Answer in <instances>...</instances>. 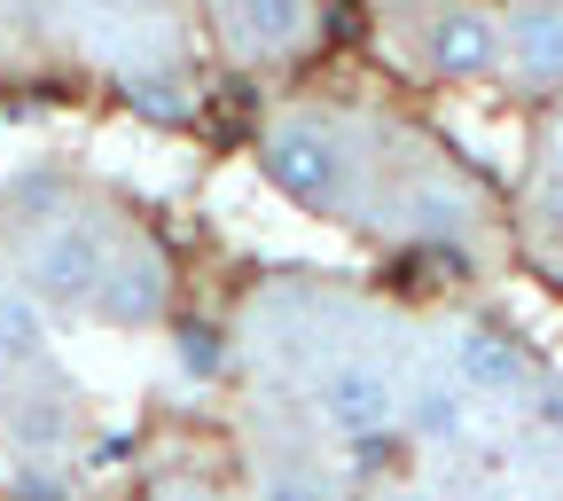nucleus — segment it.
<instances>
[{
  "instance_id": "obj_12",
  "label": "nucleus",
  "mask_w": 563,
  "mask_h": 501,
  "mask_svg": "<svg viewBox=\"0 0 563 501\" xmlns=\"http://www.w3.org/2000/svg\"><path fill=\"white\" fill-rule=\"evenodd\" d=\"M470 415H477V400H470L454 377H422V384L399 400V423H415L422 439H462Z\"/></svg>"
},
{
  "instance_id": "obj_6",
  "label": "nucleus",
  "mask_w": 563,
  "mask_h": 501,
  "mask_svg": "<svg viewBox=\"0 0 563 501\" xmlns=\"http://www.w3.org/2000/svg\"><path fill=\"white\" fill-rule=\"evenodd\" d=\"M87 314L110 322V329H157V322H173V266H165V251L141 243V236H118Z\"/></svg>"
},
{
  "instance_id": "obj_16",
  "label": "nucleus",
  "mask_w": 563,
  "mask_h": 501,
  "mask_svg": "<svg viewBox=\"0 0 563 501\" xmlns=\"http://www.w3.org/2000/svg\"><path fill=\"white\" fill-rule=\"evenodd\" d=\"M157 501H220V493H211V486H188V478H180V486H157Z\"/></svg>"
},
{
  "instance_id": "obj_9",
  "label": "nucleus",
  "mask_w": 563,
  "mask_h": 501,
  "mask_svg": "<svg viewBox=\"0 0 563 501\" xmlns=\"http://www.w3.org/2000/svg\"><path fill=\"white\" fill-rule=\"evenodd\" d=\"M0 432H9V447L24 462H47V455L79 447V407H70V392H55V384H9V400H0Z\"/></svg>"
},
{
  "instance_id": "obj_7",
  "label": "nucleus",
  "mask_w": 563,
  "mask_h": 501,
  "mask_svg": "<svg viewBox=\"0 0 563 501\" xmlns=\"http://www.w3.org/2000/svg\"><path fill=\"white\" fill-rule=\"evenodd\" d=\"M501 79L525 95H563V0L501 9Z\"/></svg>"
},
{
  "instance_id": "obj_13",
  "label": "nucleus",
  "mask_w": 563,
  "mask_h": 501,
  "mask_svg": "<svg viewBox=\"0 0 563 501\" xmlns=\"http://www.w3.org/2000/svg\"><path fill=\"white\" fill-rule=\"evenodd\" d=\"M125 102L150 110V118H180V110H188L180 79H173V70H157V63H133V70H125Z\"/></svg>"
},
{
  "instance_id": "obj_2",
  "label": "nucleus",
  "mask_w": 563,
  "mask_h": 501,
  "mask_svg": "<svg viewBox=\"0 0 563 501\" xmlns=\"http://www.w3.org/2000/svg\"><path fill=\"white\" fill-rule=\"evenodd\" d=\"M118 228L87 204H55L47 220H32L16 236V282L47 306V314H87L95 306V282L110 266Z\"/></svg>"
},
{
  "instance_id": "obj_1",
  "label": "nucleus",
  "mask_w": 563,
  "mask_h": 501,
  "mask_svg": "<svg viewBox=\"0 0 563 501\" xmlns=\"http://www.w3.org/2000/svg\"><path fill=\"white\" fill-rule=\"evenodd\" d=\"M258 165H266L274 196L298 204V211H313V220H368L376 188H384L368 133L352 126L344 110H329V102L274 110L266 133H258Z\"/></svg>"
},
{
  "instance_id": "obj_3",
  "label": "nucleus",
  "mask_w": 563,
  "mask_h": 501,
  "mask_svg": "<svg viewBox=\"0 0 563 501\" xmlns=\"http://www.w3.org/2000/svg\"><path fill=\"white\" fill-rule=\"evenodd\" d=\"M407 63L439 87L501 79V9H485V0H422L407 24Z\"/></svg>"
},
{
  "instance_id": "obj_4",
  "label": "nucleus",
  "mask_w": 563,
  "mask_h": 501,
  "mask_svg": "<svg viewBox=\"0 0 563 501\" xmlns=\"http://www.w3.org/2000/svg\"><path fill=\"white\" fill-rule=\"evenodd\" d=\"M399 400H407V384L384 361H368V352H344V361H329L313 377V415H321V432H336V439L399 432Z\"/></svg>"
},
{
  "instance_id": "obj_17",
  "label": "nucleus",
  "mask_w": 563,
  "mask_h": 501,
  "mask_svg": "<svg viewBox=\"0 0 563 501\" xmlns=\"http://www.w3.org/2000/svg\"><path fill=\"white\" fill-rule=\"evenodd\" d=\"M376 501H422V493H407V486H391V493H376Z\"/></svg>"
},
{
  "instance_id": "obj_8",
  "label": "nucleus",
  "mask_w": 563,
  "mask_h": 501,
  "mask_svg": "<svg viewBox=\"0 0 563 501\" xmlns=\"http://www.w3.org/2000/svg\"><path fill=\"white\" fill-rule=\"evenodd\" d=\"M446 377L470 392V400H532L540 392V369H532V352L525 345H509L501 329H454V345H446Z\"/></svg>"
},
{
  "instance_id": "obj_10",
  "label": "nucleus",
  "mask_w": 563,
  "mask_h": 501,
  "mask_svg": "<svg viewBox=\"0 0 563 501\" xmlns=\"http://www.w3.org/2000/svg\"><path fill=\"white\" fill-rule=\"evenodd\" d=\"M47 361H55V314L16 274H0V377H32Z\"/></svg>"
},
{
  "instance_id": "obj_15",
  "label": "nucleus",
  "mask_w": 563,
  "mask_h": 501,
  "mask_svg": "<svg viewBox=\"0 0 563 501\" xmlns=\"http://www.w3.org/2000/svg\"><path fill=\"white\" fill-rule=\"evenodd\" d=\"M180 361L188 369H220V337H211V329H180Z\"/></svg>"
},
{
  "instance_id": "obj_5",
  "label": "nucleus",
  "mask_w": 563,
  "mask_h": 501,
  "mask_svg": "<svg viewBox=\"0 0 563 501\" xmlns=\"http://www.w3.org/2000/svg\"><path fill=\"white\" fill-rule=\"evenodd\" d=\"M211 9V40L228 47V63H290L313 47V24H321V0H203Z\"/></svg>"
},
{
  "instance_id": "obj_14",
  "label": "nucleus",
  "mask_w": 563,
  "mask_h": 501,
  "mask_svg": "<svg viewBox=\"0 0 563 501\" xmlns=\"http://www.w3.org/2000/svg\"><path fill=\"white\" fill-rule=\"evenodd\" d=\"M258 501H336V486L306 462H274V470H258Z\"/></svg>"
},
{
  "instance_id": "obj_11",
  "label": "nucleus",
  "mask_w": 563,
  "mask_h": 501,
  "mask_svg": "<svg viewBox=\"0 0 563 501\" xmlns=\"http://www.w3.org/2000/svg\"><path fill=\"white\" fill-rule=\"evenodd\" d=\"M399 204L415 211L422 236H470V228H477V196H470L462 173H422V181L399 188Z\"/></svg>"
}]
</instances>
